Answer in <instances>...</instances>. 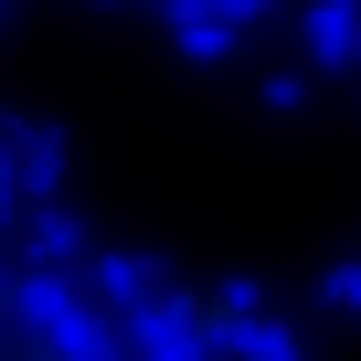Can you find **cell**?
I'll use <instances>...</instances> for the list:
<instances>
[{"instance_id":"cell-1","label":"cell","mask_w":361,"mask_h":361,"mask_svg":"<svg viewBox=\"0 0 361 361\" xmlns=\"http://www.w3.org/2000/svg\"><path fill=\"white\" fill-rule=\"evenodd\" d=\"M0 361H138V350L96 340V329L64 319V308H22V298H0Z\"/></svg>"}]
</instances>
